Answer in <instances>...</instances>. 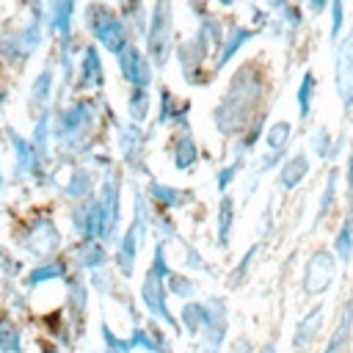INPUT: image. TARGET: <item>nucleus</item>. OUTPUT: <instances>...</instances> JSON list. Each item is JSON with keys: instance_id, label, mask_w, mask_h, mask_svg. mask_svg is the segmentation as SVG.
I'll list each match as a JSON object with an SVG mask.
<instances>
[{"instance_id": "f257e3e1", "label": "nucleus", "mask_w": 353, "mask_h": 353, "mask_svg": "<svg viewBox=\"0 0 353 353\" xmlns=\"http://www.w3.org/2000/svg\"><path fill=\"white\" fill-rule=\"evenodd\" d=\"M85 25L91 28V33L99 39V44L110 52H121L127 47V33H124V25L105 8V6H91L85 11Z\"/></svg>"}, {"instance_id": "f03ea898", "label": "nucleus", "mask_w": 353, "mask_h": 353, "mask_svg": "<svg viewBox=\"0 0 353 353\" xmlns=\"http://www.w3.org/2000/svg\"><path fill=\"white\" fill-rule=\"evenodd\" d=\"M334 85L342 108H353V30L336 41L334 50Z\"/></svg>"}, {"instance_id": "7ed1b4c3", "label": "nucleus", "mask_w": 353, "mask_h": 353, "mask_svg": "<svg viewBox=\"0 0 353 353\" xmlns=\"http://www.w3.org/2000/svg\"><path fill=\"white\" fill-rule=\"evenodd\" d=\"M334 276H336V259H334V254L325 251V248L314 251L306 259V268H303V292L306 295H323L334 284Z\"/></svg>"}, {"instance_id": "20e7f679", "label": "nucleus", "mask_w": 353, "mask_h": 353, "mask_svg": "<svg viewBox=\"0 0 353 353\" xmlns=\"http://www.w3.org/2000/svg\"><path fill=\"white\" fill-rule=\"evenodd\" d=\"M168 33H171V6L160 3V6H154L152 30H149V50L157 63H163L168 55Z\"/></svg>"}, {"instance_id": "39448f33", "label": "nucleus", "mask_w": 353, "mask_h": 353, "mask_svg": "<svg viewBox=\"0 0 353 353\" xmlns=\"http://www.w3.org/2000/svg\"><path fill=\"white\" fill-rule=\"evenodd\" d=\"M119 61H121V72H124V77H127L135 88H146V85H149V77H152L149 63L143 61V55H141L132 44H127V47L119 52Z\"/></svg>"}, {"instance_id": "423d86ee", "label": "nucleus", "mask_w": 353, "mask_h": 353, "mask_svg": "<svg viewBox=\"0 0 353 353\" xmlns=\"http://www.w3.org/2000/svg\"><path fill=\"white\" fill-rule=\"evenodd\" d=\"M323 317H325V306H323V303H320V306H312L309 314L301 317V323H298V328H295V334H292V347H295V350L312 347V342L317 339V334H320V328H323Z\"/></svg>"}, {"instance_id": "0eeeda50", "label": "nucleus", "mask_w": 353, "mask_h": 353, "mask_svg": "<svg viewBox=\"0 0 353 353\" xmlns=\"http://www.w3.org/2000/svg\"><path fill=\"white\" fill-rule=\"evenodd\" d=\"M141 295H143V301H146V306H149L152 314H157V317H163L165 323L176 325V320H174V317L168 314V309H165V290H163V279H160V276H154V273L149 270Z\"/></svg>"}, {"instance_id": "6e6552de", "label": "nucleus", "mask_w": 353, "mask_h": 353, "mask_svg": "<svg viewBox=\"0 0 353 353\" xmlns=\"http://www.w3.org/2000/svg\"><path fill=\"white\" fill-rule=\"evenodd\" d=\"M350 334H353V301H347L342 306V314H339V323L336 328L331 331V339L325 345V353H342L350 342Z\"/></svg>"}, {"instance_id": "1a4fd4ad", "label": "nucleus", "mask_w": 353, "mask_h": 353, "mask_svg": "<svg viewBox=\"0 0 353 353\" xmlns=\"http://www.w3.org/2000/svg\"><path fill=\"white\" fill-rule=\"evenodd\" d=\"M138 234H141V221H135V226H130V232L124 234V240L119 245V268H121L124 276H132L135 251H138Z\"/></svg>"}, {"instance_id": "9d476101", "label": "nucleus", "mask_w": 353, "mask_h": 353, "mask_svg": "<svg viewBox=\"0 0 353 353\" xmlns=\"http://www.w3.org/2000/svg\"><path fill=\"white\" fill-rule=\"evenodd\" d=\"M306 174H309V157L301 152V154L290 157V160L281 165V188H287V190L298 188Z\"/></svg>"}, {"instance_id": "9b49d317", "label": "nucleus", "mask_w": 353, "mask_h": 353, "mask_svg": "<svg viewBox=\"0 0 353 353\" xmlns=\"http://www.w3.org/2000/svg\"><path fill=\"white\" fill-rule=\"evenodd\" d=\"M182 323L190 328V331H204L207 328V323H210V306H204V303H188L185 309H182Z\"/></svg>"}, {"instance_id": "f8f14e48", "label": "nucleus", "mask_w": 353, "mask_h": 353, "mask_svg": "<svg viewBox=\"0 0 353 353\" xmlns=\"http://www.w3.org/2000/svg\"><path fill=\"white\" fill-rule=\"evenodd\" d=\"M85 121H88V108H85V105H77V108H72V110H66V113L61 116L58 132H61V135H72V132H77Z\"/></svg>"}, {"instance_id": "ddd939ff", "label": "nucleus", "mask_w": 353, "mask_h": 353, "mask_svg": "<svg viewBox=\"0 0 353 353\" xmlns=\"http://www.w3.org/2000/svg\"><path fill=\"white\" fill-rule=\"evenodd\" d=\"M83 83L85 85H102V66H99L94 47H88L83 55Z\"/></svg>"}, {"instance_id": "4468645a", "label": "nucleus", "mask_w": 353, "mask_h": 353, "mask_svg": "<svg viewBox=\"0 0 353 353\" xmlns=\"http://www.w3.org/2000/svg\"><path fill=\"white\" fill-rule=\"evenodd\" d=\"M334 251H336V256L342 259V262H350L353 259V226L345 221L342 223V229L336 232V237H334Z\"/></svg>"}, {"instance_id": "2eb2a0df", "label": "nucleus", "mask_w": 353, "mask_h": 353, "mask_svg": "<svg viewBox=\"0 0 353 353\" xmlns=\"http://www.w3.org/2000/svg\"><path fill=\"white\" fill-rule=\"evenodd\" d=\"M312 99H314V74L306 72L301 77V88H298V108H301L298 113H301V119H306L312 113Z\"/></svg>"}, {"instance_id": "dca6fc26", "label": "nucleus", "mask_w": 353, "mask_h": 353, "mask_svg": "<svg viewBox=\"0 0 353 353\" xmlns=\"http://www.w3.org/2000/svg\"><path fill=\"white\" fill-rule=\"evenodd\" d=\"M232 218H234V204H232V196H223V199H221V207H218V240H221L223 245H226V240H229Z\"/></svg>"}, {"instance_id": "f3484780", "label": "nucleus", "mask_w": 353, "mask_h": 353, "mask_svg": "<svg viewBox=\"0 0 353 353\" xmlns=\"http://www.w3.org/2000/svg\"><path fill=\"white\" fill-rule=\"evenodd\" d=\"M251 39V30L248 28H232V33H229V39H226V44H223V52L218 55V66H223L232 55H234V50L243 44V41H248Z\"/></svg>"}, {"instance_id": "a211bd4d", "label": "nucleus", "mask_w": 353, "mask_h": 353, "mask_svg": "<svg viewBox=\"0 0 353 353\" xmlns=\"http://www.w3.org/2000/svg\"><path fill=\"white\" fill-rule=\"evenodd\" d=\"M290 132H292V127H290L287 121H279V124H273L270 132L265 135V143H268L273 152H284V146H287V141H290Z\"/></svg>"}, {"instance_id": "6ab92c4d", "label": "nucleus", "mask_w": 353, "mask_h": 353, "mask_svg": "<svg viewBox=\"0 0 353 353\" xmlns=\"http://www.w3.org/2000/svg\"><path fill=\"white\" fill-rule=\"evenodd\" d=\"M77 256H80V265H83V268L105 265V251H102V245H97V243H91V240L77 248Z\"/></svg>"}, {"instance_id": "aec40b11", "label": "nucleus", "mask_w": 353, "mask_h": 353, "mask_svg": "<svg viewBox=\"0 0 353 353\" xmlns=\"http://www.w3.org/2000/svg\"><path fill=\"white\" fill-rule=\"evenodd\" d=\"M193 160H196V146H193V141L185 135V138H179V141H176L174 163H176V168H188Z\"/></svg>"}, {"instance_id": "412c9836", "label": "nucleus", "mask_w": 353, "mask_h": 353, "mask_svg": "<svg viewBox=\"0 0 353 353\" xmlns=\"http://www.w3.org/2000/svg\"><path fill=\"white\" fill-rule=\"evenodd\" d=\"M152 196H154L160 204H165V207H179V204L185 201L182 196H188V193L174 190V188H165V185H152Z\"/></svg>"}, {"instance_id": "4be33fe9", "label": "nucleus", "mask_w": 353, "mask_h": 353, "mask_svg": "<svg viewBox=\"0 0 353 353\" xmlns=\"http://www.w3.org/2000/svg\"><path fill=\"white\" fill-rule=\"evenodd\" d=\"M336 179H339V174H336V171H331V174H328V179H325L323 196H320V210H317V218H323V215L328 212V207L334 204V196H336Z\"/></svg>"}, {"instance_id": "5701e85b", "label": "nucleus", "mask_w": 353, "mask_h": 353, "mask_svg": "<svg viewBox=\"0 0 353 353\" xmlns=\"http://www.w3.org/2000/svg\"><path fill=\"white\" fill-rule=\"evenodd\" d=\"M146 108H149V94H146L143 88H135L132 97H130V116H132L135 121H141V119L146 116Z\"/></svg>"}, {"instance_id": "b1692460", "label": "nucleus", "mask_w": 353, "mask_h": 353, "mask_svg": "<svg viewBox=\"0 0 353 353\" xmlns=\"http://www.w3.org/2000/svg\"><path fill=\"white\" fill-rule=\"evenodd\" d=\"M328 138H331V135H328L325 130H317V132H314L312 149H314V152H317L320 157H336V149H334V146L328 143Z\"/></svg>"}, {"instance_id": "393cba45", "label": "nucleus", "mask_w": 353, "mask_h": 353, "mask_svg": "<svg viewBox=\"0 0 353 353\" xmlns=\"http://www.w3.org/2000/svg\"><path fill=\"white\" fill-rule=\"evenodd\" d=\"M63 265L61 262H50V265H44V268H36L33 270V276H30V284H36V281H41V279H58V276H63Z\"/></svg>"}, {"instance_id": "a878e982", "label": "nucleus", "mask_w": 353, "mask_h": 353, "mask_svg": "<svg viewBox=\"0 0 353 353\" xmlns=\"http://www.w3.org/2000/svg\"><path fill=\"white\" fill-rule=\"evenodd\" d=\"M168 284H171V292L179 295V298H190V295H193V284H190L185 276L171 273V276H168Z\"/></svg>"}, {"instance_id": "bb28decb", "label": "nucleus", "mask_w": 353, "mask_h": 353, "mask_svg": "<svg viewBox=\"0 0 353 353\" xmlns=\"http://www.w3.org/2000/svg\"><path fill=\"white\" fill-rule=\"evenodd\" d=\"M342 14H345V6L339 0H334L331 3V41H336L342 33Z\"/></svg>"}, {"instance_id": "cd10ccee", "label": "nucleus", "mask_w": 353, "mask_h": 353, "mask_svg": "<svg viewBox=\"0 0 353 353\" xmlns=\"http://www.w3.org/2000/svg\"><path fill=\"white\" fill-rule=\"evenodd\" d=\"M0 347L3 350H17L19 347V336H17L14 325H8V323L0 325Z\"/></svg>"}, {"instance_id": "c85d7f7f", "label": "nucleus", "mask_w": 353, "mask_h": 353, "mask_svg": "<svg viewBox=\"0 0 353 353\" xmlns=\"http://www.w3.org/2000/svg\"><path fill=\"white\" fill-rule=\"evenodd\" d=\"M91 174H85V171H80V174H74V179H72V185H69V196H83L88 188H91V179H88Z\"/></svg>"}, {"instance_id": "c756f323", "label": "nucleus", "mask_w": 353, "mask_h": 353, "mask_svg": "<svg viewBox=\"0 0 353 353\" xmlns=\"http://www.w3.org/2000/svg\"><path fill=\"white\" fill-rule=\"evenodd\" d=\"M347 223L353 226V152L347 160Z\"/></svg>"}, {"instance_id": "7c9ffc66", "label": "nucleus", "mask_w": 353, "mask_h": 353, "mask_svg": "<svg viewBox=\"0 0 353 353\" xmlns=\"http://www.w3.org/2000/svg\"><path fill=\"white\" fill-rule=\"evenodd\" d=\"M234 171H237V163H232V165H226L221 174H218V188H226L229 182H232V176H234Z\"/></svg>"}, {"instance_id": "2f4dec72", "label": "nucleus", "mask_w": 353, "mask_h": 353, "mask_svg": "<svg viewBox=\"0 0 353 353\" xmlns=\"http://www.w3.org/2000/svg\"><path fill=\"white\" fill-rule=\"evenodd\" d=\"M108 353H121V350H113V347H108Z\"/></svg>"}, {"instance_id": "473e14b6", "label": "nucleus", "mask_w": 353, "mask_h": 353, "mask_svg": "<svg viewBox=\"0 0 353 353\" xmlns=\"http://www.w3.org/2000/svg\"><path fill=\"white\" fill-rule=\"evenodd\" d=\"M350 146H353V143H350Z\"/></svg>"}]
</instances>
